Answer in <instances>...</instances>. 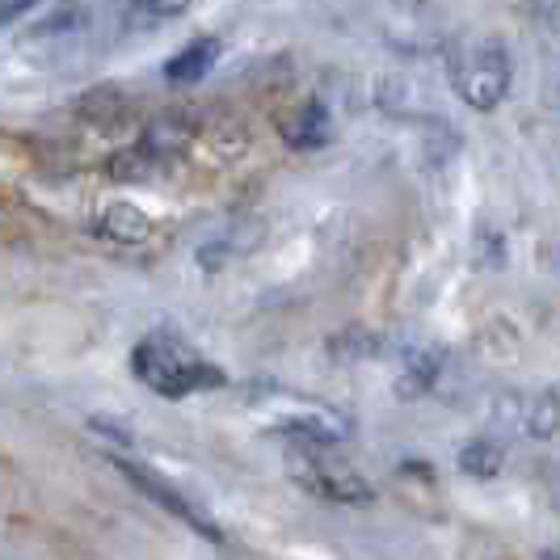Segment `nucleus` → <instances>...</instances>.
I'll list each match as a JSON object with an SVG mask.
<instances>
[{"mask_svg": "<svg viewBox=\"0 0 560 560\" xmlns=\"http://www.w3.org/2000/svg\"><path fill=\"white\" fill-rule=\"evenodd\" d=\"M131 366L152 393L161 396H190L202 388H220L224 384V371L211 366L207 359H198L195 350H186L177 337L152 334L143 337L131 354Z\"/></svg>", "mask_w": 560, "mask_h": 560, "instance_id": "f257e3e1", "label": "nucleus"}, {"mask_svg": "<svg viewBox=\"0 0 560 560\" xmlns=\"http://www.w3.org/2000/svg\"><path fill=\"white\" fill-rule=\"evenodd\" d=\"M451 84L459 93L464 106L472 110H498L510 89V56H505L502 43L493 38H472L455 51V63H451Z\"/></svg>", "mask_w": 560, "mask_h": 560, "instance_id": "f03ea898", "label": "nucleus"}, {"mask_svg": "<svg viewBox=\"0 0 560 560\" xmlns=\"http://www.w3.org/2000/svg\"><path fill=\"white\" fill-rule=\"evenodd\" d=\"M291 477L300 480L308 493L337 505H366L375 502L371 480H363L350 464L334 459L329 451H291Z\"/></svg>", "mask_w": 560, "mask_h": 560, "instance_id": "7ed1b4c3", "label": "nucleus"}, {"mask_svg": "<svg viewBox=\"0 0 560 560\" xmlns=\"http://www.w3.org/2000/svg\"><path fill=\"white\" fill-rule=\"evenodd\" d=\"M114 468H118V472H122L127 480H131L140 493H148V498L161 505V510H168L173 518H182L186 527H195L202 539H211V544H224V532H220V527H215V523H211V518H207V514H202V510H198V505L190 502L186 493H177V489H173L165 477L148 472V468H140V464H131V459H114Z\"/></svg>", "mask_w": 560, "mask_h": 560, "instance_id": "20e7f679", "label": "nucleus"}, {"mask_svg": "<svg viewBox=\"0 0 560 560\" xmlns=\"http://www.w3.org/2000/svg\"><path fill=\"white\" fill-rule=\"evenodd\" d=\"M443 363H447V350H443V346H421V350H413V354L405 359V366H400V375H396L400 400H421V396L439 384Z\"/></svg>", "mask_w": 560, "mask_h": 560, "instance_id": "39448f33", "label": "nucleus"}, {"mask_svg": "<svg viewBox=\"0 0 560 560\" xmlns=\"http://www.w3.org/2000/svg\"><path fill=\"white\" fill-rule=\"evenodd\" d=\"M89 22H93V13L89 9H56L51 18H43L38 26H30L26 34V47L34 51V47H68V43H77V38H84V30H89Z\"/></svg>", "mask_w": 560, "mask_h": 560, "instance_id": "423d86ee", "label": "nucleus"}, {"mask_svg": "<svg viewBox=\"0 0 560 560\" xmlns=\"http://www.w3.org/2000/svg\"><path fill=\"white\" fill-rule=\"evenodd\" d=\"M186 143H190V122H186L182 114H161V118H152L148 131H143L140 156L156 165V161H168V156L186 152Z\"/></svg>", "mask_w": 560, "mask_h": 560, "instance_id": "0eeeda50", "label": "nucleus"}, {"mask_svg": "<svg viewBox=\"0 0 560 560\" xmlns=\"http://www.w3.org/2000/svg\"><path fill=\"white\" fill-rule=\"evenodd\" d=\"M97 232L106 241H118V245H140V241H148V232H152V220L143 215L136 202H114V207L102 211Z\"/></svg>", "mask_w": 560, "mask_h": 560, "instance_id": "6e6552de", "label": "nucleus"}, {"mask_svg": "<svg viewBox=\"0 0 560 560\" xmlns=\"http://www.w3.org/2000/svg\"><path fill=\"white\" fill-rule=\"evenodd\" d=\"M215 59H220V38H195L190 47H182L177 56L165 63V77L173 84H190V81H202L211 68H215Z\"/></svg>", "mask_w": 560, "mask_h": 560, "instance_id": "1a4fd4ad", "label": "nucleus"}, {"mask_svg": "<svg viewBox=\"0 0 560 560\" xmlns=\"http://www.w3.org/2000/svg\"><path fill=\"white\" fill-rule=\"evenodd\" d=\"M375 93H380L375 102L393 114H421L425 110V97H430V93L421 89V81H413V77H384Z\"/></svg>", "mask_w": 560, "mask_h": 560, "instance_id": "9d476101", "label": "nucleus"}, {"mask_svg": "<svg viewBox=\"0 0 560 560\" xmlns=\"http://www.w3.org/2000/svg\"><path fill=\"white\" fill-rule=\"evenodd\" d=\"M329 359L341 366L359 363V359H375L380 350H384V341H380V334L375 329H341V334L329 337Z\"/></svg>", "mask_w": 560, "mask_h": 560, "instance_id": "9b49d317", "label": "nucleus"}, {"mask_svg": "<svg viewBox=\"0 0 560 560\" xmlns=\"http://www.w3.org/2000/svg\"><path fill=\"white\" fill-rule=\"evenodd\" d=\"M287 140H291V148H304V152L320 148V143L329 140V110L320 102H308L295 122H287Z\"/></svg>", "mask_w": 560, "mask_h": 560, "instance_id": "f8f14e48", "label": "nucleus"}, {"mask_svg": "<svg viewBox=\"0 0 560 560\" xmlns=\"http://www.w3.org/2000/svg\"><path fill=\"white\" fill-rule=\"evenodd\" d=\"M502 464H505V451L493 439H472L468 447L459 451V468L477 480H493L502 472Z\"/></svg>", "mask_w": 560, "mask_h": 560, "instance_id": "ddd939ff", "label": "nucleus"}, {"mask_svg": "<svg viewBox=\"0 0 560 560\" xmlns=\"http://www.w3.org/2000/svg\"><path fill=\"white\" fill-rule=\"evenodd\" d=\"M557 430H560V393L557 388H544V393L527 405V434L544 443V439H552Z\"/></svg>", "mask_w": 560, "mask_h": 560, "instance_id": "4468645a", "label": "nucleus"}, {"mask_svg": "<svg viewBox=\"0 0 560 560\" xmlns=\"http://www.w3.org/2000/svg\"><path fill=\"white\" fill-rule=\"evenodd\" d=\"M477 266L480 270H502L505 266V236L502 232H489V228H480L477 232Z\"/></svg>", "mask_w": 560, "mask_h": 560, "instance_id": "2eb2a0df", "label": "nucleus"}, {"mask_svg": "<svg viewBox=\"0 0 560 560\" xmlns=\"http://www.w3.org/2000/svg\"><path fill=\"white\" fill-rule=\"evenodd\" d=\"M186 13V4H131V22H140V26H156V22H173V18H182Z\"/></svg>", "mask_w": 560, "mask_h": 560, "instance_id": "dca6fc26", "label": "nucleus"}, {"mask_svg": "<svg viewBox=\"0 0 560 560\" xmlns=\"http://www.w3.org/2000/svg\"><path fill=\"white\" fill-rule=\"evenodd\" d=\"M539 560H560V552H557V548H544V552H539Z\"/></svg>", "mask_w": 560, "mask_h": 560, "instance_id": "f3484780", "label": "nucleus"}, {"mask_svg": "<svg viewBox=\"0 0 560 560\" xmlns=\"http://www.w3.org/2000/svg\"><path fill=\"white\" fill-rule=\"evenodd\" d=\"M557 261H560V249H557ZM557 270H560V266H557Z\"/></svg>", "mask_w": 560, "mask_h": 560, "instance_id": "a211bd4d", "label": "nucleus"}]
</instances>
